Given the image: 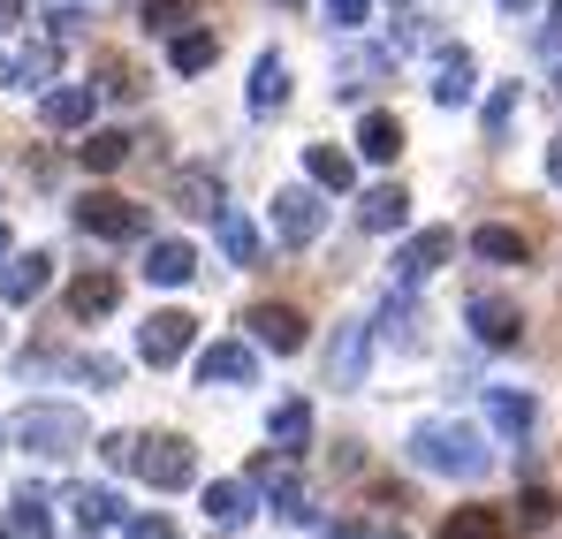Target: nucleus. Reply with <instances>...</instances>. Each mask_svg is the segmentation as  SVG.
<instances>
[{
    "label": "nucleus",
    "mask_w": 562,
    "mask_h": 539,
    "mask_svg": "<svg viewBox=\"0 0 562 539\" xmlns=\"http://www.w3.org/2000/svg\"><path fill=\"white\" fill-rule=\"evenodd\" d=\"M304 168H312L319 190H350V182H358V160H350L342 145H304Z\"/></svg>",
    "instance_id": "5701e85b"
},
{
    "label": "nucleus",
    "mask_w": 562,
    "mask_h": 539,
    "mask_svg": "<svg viewBox=\"0 0 562 539\" xmlns=\"http://www.w3.org/2000/svg\"><path fill=\"white\" fill-rule=\"evenodd\" d=\"M441 539H509V517L502 509H457L441 525Z\"/></svg>",
    "instance_id": "7c9ffc66"
},
{
    "label": "nucleus",
    "mask_w": 562,
    "mask_h": 539,
    "mask_svg": "<svg viewBox=\"0 0 562 539\" xmlns=\"http://www.w3.org/2000/svg\"><path fill=\"white\" fill-rule=\"evenodd\" d=\"M244 327H251L259 350H296V343H304V312H296V304H251Z\"/></svg>",
    "instance_id": "f8f14e48"
},
{
    "label": "nucleus",
    "mask_w": 562,
    "mask_h": 539,
    "mask_svg": "<svg viewBox=\"0 0 562 539\" xmlns=\"http://www.w3.org/2000/svg\"><path fill=\"white\" fill-rule=\"evenodd\" d=\"M122 539H176V525H168V517H137Z\"/></svg>",
    "instance_id": "49530a36"
},
{
    "label": "nucleus",
    "mask_w": 562,
    "mask_h": 539,
    "mask_svg": "<svg viewBox=\"0 0 562 539\" xmlns=\"http://www.w3.org/2000/svg\"><path fill=\"white\" fill-rule=\"evenodd\" d=\"M69 364H77L92 388H114V380H122V358H69Z\"/></svg>",
    "instance_id": "a19ab883"
},
{
    "label": "nucleus",
    "mask_w": 562,
    "mask_h": 539,
    "mask_svg": "<svg viewBox=\"0 0 562 539\" xmlns=\"http://www.w3.org/2000/svg\"><path fill=\"white\" fill-rule=\"evenodd\" d=\"M509 525H517V532H548V525H555V494H548V486H525Z\"/></svg>",
    "instance_id": "f704fd0d"
},
{
    "label": "nucleus",
    "mask_w": 562,
    "mask_h": 539,
    "mask_svg": "<svg viewBox=\"0 0 562 539\" xmlns=\"http://www.w3.org/2000/svg\"><path fill=\"white\" fill-rule=\"evenodd\" d=\"M99 99H137V69L130 61H99Z\"/></svg>",
    "instance_id": "4c0bfd02"
},
{
    "label": "nucleus",
    "mask_w": 562,
    "mask_h": 539,
    "mask_svg": "<svg viewBox=\"0 0 562 539\" xmlns=\"http://www.w3.org/2000/svg\"><path fill=\"white\" fill-rule=\"evenodd\" d=\"M114 304H122V273L92 267V273H77V281H69V312H77V319H106Z\"/></svg>",
    "instance_id": "2eb2a0df"
},
{
    "label": "nucleus",
    "mask_w": 562,
    "mask_h": 539,
    "mask_svg": "<svg viewBox=\"0 0 562 539\" xmlns=\"http://www.w3.org/2000/svg\"><path fill=\"white\" fill-rule=\"evenodd\" d=\"M380 77H387V54H380V46H342V54H335V91H342V99L373 91Z\"/></svg>",
    "instance_id": "dca6fc26"
},
{
    "label": "nucleus",
    "mask_w": 562,
    "mask_h": 539,
    "mask_svg": "<svg viewBox=\"0 0 562 539\" xmlns=\"http://www.w3.org/2000/svg\"><path fill=\"white\" fill-rule=\"evenodd\" d=\"M183 23H198V0H145V31H160V38H176Z\"/></svg>",
    "instance_id": "c9c22d12"
},
{
    "label": "nucleus",
    "mask_w": 562,
    "mask_h": 539,
    "mask_svg": "<svg viewBox=\"0 0 562 539\" xmlns=\"http://www.w3.org/2000/svg\"><path fill=\"white\" fill-rule=\"evenodd\" d=\"M38 114H46V130H85V122H92V91H85V85H61V91H46V99H38Z\"/></svg>",
    "instance_id": "4be33fe9"
},
{
    "label": "nucleus",
    "mask_w": 562,
    "mask_h": 539,
    "mask_svg": "<svg viewBox=\"0 0 562 539\" xmlns=\"http://www.w3.org/2000/svg\"><path fill=\"white\" fill-rule=\"evenodd\" d=\"M464 319H471V335H479L486 350H517V343H525V312H517L509 296H471Z\"/></svg>",
    "instance_id": "6e6552de"
},
{
    "label": "nucleus",
    "mask_w": 562,
    "mask_h": 539,
    "mask_svg": "<svg viewBox=\"0 0 562 539\" xmlns=\"http://www.w3.org/2000/svg\"><path fill=\"white\" fill-rule=\"evenodd\" d=\"M190 350H198V319L190 312H153L137 327V358L145 364H183Z\"/></svg>",
    "instance_id": "423d86ee"
},
{
    "label": "nucleus",
    "mask_w": 562,
    "mask_h": 539,
    "mask_svg": "<svg viewBox=\"0 0 562 539\" xmlns=\"http://www.w3.org/2000/svg\"><path fill=\"white\" fill-rule=\"evenodd\" d=\"M411 463H418V471H434V479H486V471H494V449H486L471 426H449V418H434V426H418V441H411Z\"/></svg>",
    "instance_id": "f257e3e1"
},
{
    "label": "nucleus",
    "mask_w": 562,
    "mask_h": 539,
    "mask_svg": "<svg viewBox=\"0 0 562 539\" xmlns=\"http://www.w3.org/2000/svg\"><path fill=\"white\" fill-rule=\"evenodd\" d=\"M190 273H198V251H190V244H153V251H145V281H153V289H183Z\"/></svg>",
    "instance_id": "aec40b11"
},
{
    "label": "nucleus",
    "mask_w": 562,
    "mask_h": 539,
    "mask_svg": "<svg viewBox=\"0 0 562 539\" xmlns=\"http://www.w3.org/2000/svg\"><path fill=\"white\" fill-rule=\"evenodd\" d=\"M358 153H366V160H395V153H403V122H395V114H366Z\"/></svg>",
    "instance_id": "2f4dec72"
},
{
    "label": "nucleus",
    "mask_w": 562,
    "mask_h": 539,
    "mask_svg": "<svg viewBox=\"0 0 562 539\" xmlns=\"http://www.w3.org/2000/svg\"><path fill=\"white\" fill-rule=\"evenodd\" d=\"M548 182H562V137H548Z\"/></svg>",
    "instance_id": "de8ad7c7"
},
{
    "label": "nucleus",
    "mask_w": 562,
    "mask_h": 539,
    "mask_svg": "<svg viewBox=\"0 0 562 539\" xmlns=\"http://www.w3.org/2000/svg\"><path fill=\"white\" fill-rule=\"evenodd\" d=\"M130 449H137V434H106V441H99V456H106L114 471H130Z\"/></svg>",
    "instance_id": "c03bdc74"
},
{
    "label": "nucleus",
    "mask_w": 562,
    "mask_h": 539,
    "mask_svg": "<svg viewBox=\"0 0 562 539\" xmlns=\"http://www.w3.org/2000/svg\"><path fill=\"white\" fill-rule=\"evenodd\" d=\"M251 494H274V517H289V525H319V509L304 502V479H296V449H267L251 456Z\"/></svg>",
    "instance_id": "20e7f679"
},
{
    "label": "nucleus",
    "mask_w": 562,
    "mask_h": 539,
    "mask_svg": "<svg viewBox=\"0 0 562 539\" xmlns=\"http://www.w3.org/2000/svg\"><path fill=\"white\" fill-rule=\"evenodd\" d=\"M319 221H327V205H319L312 190H281L274 198V236L289 244V251H304V244L319 236Z\"/></svg>",
    "instance_id": "9b49d317"
},
{
    "label": "nucleus",
    "mask_w": 562,
    "mask_h": 539,
    "mask_svg": "<svg viewBox=\"0 0 562 539\" xmlns=\"http://www.w3.org/2000/svg\"><path fill=\"white\" fill-rule=\"evenodd\" d=\"M502 8H525V0H502Z\"/></svg>",
    "instance_id": "603ef678"
},
{
    "label": "nucleus",
    "mask_w": 562,
    "mask_h": 539,
    "mask_svg": "<svg viewBox=\"0 0 562 539\" xmlns=\"http://www.w3.org/2000/svg\"><path fill=\"white\" fill-rule=\"evenodd\" d=\"M267 426H274V449H296V456H304V441H312V411H304L296 395H289V403H274V418H267Z\"/></svg>",
    "instance_id": "473e14b6"
},
{
    "label": "nucleus",
    "mask_w": 562,
    "mask_h": 539,
    "mask_svg": "<svg viewBox=\"0 0 562 539\" xmlns=\"http://www.w3.org/2000/svg\"><path fill=\"white\" fill-rule=\"evenodd\" d=\"M366 358H373V319H350V327H335V343H327V388H366Z\"/></svg>",
    "instance_id": "0eeeda50"
},
{
    "label": "nucleus",
    "mask_w": 562,
    "mask_h": 539,
    "mask_svg": "<svg viewBox=\"0 0 562 539\" xmlns=\"http://www.w3.org/2000/svg\"><path fill=\"white\" fill-rule=\"evenodd\" d=\"M213 54H221V38H213V31H176V38H168V61H176V77H198V69H213Z\"/></svg>",
    "instance_id": "bb28decb"
},
{
    "label": "nucleus",
    "mask_w": 562,
    "mask_h": 539,
    "mask_svg": "<svg viewBox=\"0 0 562 539\" xmlns=\"http://www.w3.org/2000/svg\"><path fill=\"white\" fill-rule=\"evenodd\" d=\"M532 418H540V403H532L525 388H486V426H494V434L525 441V434H532Z\"/></svg>",
    "instance_id": "4468645a"
},
{
    "label": "nucleus",
    "mask_w": 562,
    "mask_h": 539,
    "mask_svg": "<svg viewBox=\"0 0 562 539\" xmlns=\"http://www.w3.org/2000/svg\"><path fill=\"white\" fill-rule=\"evenodd\" d=\"M46 281H54V259L46 251H23V259H8V273H0V296L8 304H31V296H46Z\"/></svg>",
    "instance_id": "f3484780"
},
{
    "label": "nucleus",
    "mask_w": 562,
    "mask_h": 539,
    "mask_svg": "<svg viewBox=\"0 0 562 539\" xmlns=\"http://www.w3.org/2000/svg\"><path fill=\"white\" fill-rule=\"evenodd\" d=\"M77 160H85L92 176H114V168L130 160V137H122V130H99V137H85V153H77Z\"/></svg>",
    "instance_id": "72a5a7b5"
},
{
    "label": "nucleus",
    "mask_w": 562,
    "mask_h": 539,
    "mask_svg": "<svg viewBox=\"0 0 562 539\" xmlns=\"http://www.w3.org/2000/svg\"><path fill=\"white\" fill-rule=\"evenodd\" d=\"M327 539H403L395 525H366V517H350V525H335Z\"/></svg>",
    "instance_id": "79ce46f5"
},
{
    "label": "nucleus",
    "mask_w": 562,
    "mask_h": 539,
    "mask_svg": "<svg viewBox=\"0 0 562 539\" xmlns=\"http://www.w3.org/2000/svg\"><path fill=\"white\" fill-rule=\"evenodd\" d=\"M85 23H92L85 8H54V15H46V38H54V46H69V38H85Z\"/></svg>",
    "instance_id": "ea45409f"
},
{
    "label": "nucleus",
    "mask_w": 562,
    "mask_h": 539,
    "mask_svg": "<svg viewBox=\"0 0 562 539\" xmlns=\"http://www.w3.org/2000/svg\"><path fill=\"white\" fill-rule=\"evenodd\" d=\"M130 471H137L145 486H160V494H183L190 479H198V449H190L183 434H137Z\"/></svg>",
    "instance_id": "7ed1b4c3"
},
{
    "label": "nucleus",
    "mask_w": 562,
    "mask_h": 539,
    "mask_svg": "<svg viewBox=\"0 0 562 539\" xmlns=\"http://www.w3.org/2000/svg\"><path fill=\"white\" fill-rule=\"evenodd\" d=\"M61 77V46L46 38V46H23V54H8L0 61V85L8 91H38V85H54Z\"/></svg>",
    "instance_id": "ddd939ff"
},
{
    "label": "nucleus",
    "mask_w": 562,
    "mask_h": 539,
    "mask_svg": "<svg viewBox=\"0 0 562 539\" xmlns=\"http://www.w3.org/2000/svg\"><path fill=\"white\" fill-rule=\"evenodd\" d=\"M380 327H387L395 343H418V312H411V289H395V296H387V312H380Z\"/></svg>",
    "instance_id": "e433bc0d"
},
{
    "label": "nucleus",
    "mask_w": 562,
    "mask_h": 539,
    "mask_svg": "<svg viewBox=\"0 0 562 539\" xmlns=\"http://www.w3.org/2000/svg\"><path fill=\"white\" fill-rule=\"evenodd\" d=\"M532 46H540V54H562V0H555V8H548V23L532 31Z\"/></svg>",
    "instance_id": "37998d69"
},
{
    "label": "nucleus",
    "mask_w": 562,
    "mask_h": 539,
    "mask_svg": "<svg viewBox=\"0 0 562 539\" xmlns=\"http://www.w3.org/2000/svg\"><path fill=\"white\" fill-rule=\"evenodd\" d=\"M15 15H23V8H15V0H0V38L15 31Z\"/></svg>",
    "instance_id": "09e8293b"
},
{
    "label": "nucleus",
    "mask_w": 562,
    "mask_h": 539,
    "mask_svg": "<svg viewBox=\"0 0 562 539\" xmlns=\"http://www.w3.org/2000/svg\"><path fill=\"white\" fill-rule=\"evenodd\" d=\"M15 441L31 456H77L85 441H92V426H85V411H69V403H31L15 426H8Z\"/></svg>",
    "instance_id": "f03ea898"
},
{
    "label": "nucleus",
    "mask_w": 562,
    "mask_h": 539,
    "mask_svg": "<svg viewBox=\"0 0 562 539\" xmlns=\"http://www.w3.org/2000/svg\"><path fill=\"white\" fill-rule=\"evenodd\" d=\"M471 85H479V69H471V54H441V69H434V99L441 106H464Z\"/></svg>",
    "instance_id": "cd10ccee"
},
{
    "label": "nucleus",
    "mask_w": 562,
    "mask_h": 539,
    "mask_svg": "<svg viewBox=\"0 0 562 539\" xmlns=\"http://www.w3.org/2000/svg\"><path fill=\"white\" fill-rule=\"evenodd\" d=\"M77 228L85 236H106V244H137L153 221H145V205H130L114 190H92V198H77Z\"/></svg>",
    "instance_id": "39448f33"
},
{
    "label": "nucleus",
    "mask_w": 562,
    "mask_h": 539,
    "mask_svg": "<svg viewBox=\"0 0 562 539\" xmlns=\"http://www.w3.org/2000/svg\"><path fill=\"white\" fill-rule=\"evenodd\" d=\"M281 8H296V0H281Z\"/></svg>",
    "instance_id": "864d4df0"
},
{
    "label": "nucleus",
    "mask_w": 562,
    "mask_h": 539,
    "mask_svg": "<svg viewBox=\"0 0 562 539\" xmlns=\"http://www.w3.org/2000/svg\"><path fill=\"white\" fill-rule=\"evenodd\" d=\"M555 99H562V69H555Z\"/></svg>",
    "instance_id": "3c124183"
},
{
    "label": "nucleus",
    "mask_w": 562,
    "mask_h": 539,
    "mask_svg": "<svg viewBox=\"0 0 562 539\" xmlns=\"http://www.w3.org/2000/svg\"><path fill=\"white\" fill-rule=\"evenodd\" d=\"M0 259H8V221H0Z\"/></svg>",
    "instance_id": "8fccbe9b"
},
{
    "label": "nucleus",
    "mask_w": 562,
    "mask_h": 539,
    "mask_svg": "<svg viewBox=\"0 0 562 539\" xmlns=\"http://www.w3.org/2000/svg\"><path fill=\"white\" fill-rule=\"evenodd\" d=\"M205 517L213 525H244L251 517V479H213L205 486Z\"/></svg>",
    "instance_id": "a878e982"
},
{
    "label": "nucleus",
    "mask_w": 562,
    "mask_h": 539,
    "mask_svg": "<svg viewBox=\"0 0 562 539\" xmlns=\"http://www.w3.org/2000/svg\"><path fill=\"white\" fill-rule=\"evenodd\" d=\"M281 106H289V61L259 54V69H251V114H281Z\"/></svg>",
    "instance_id": "412c9836"
},
{
    "label": "nucleus",
    "mask_w": 562,
    "mask_h": 539,
    "mask_svg": "<svg viewBox=\"0 0 562 539\" xmlns=\"http://www.w3.org/2000/svg\"><path fill=\"white\" fill-rule=\"evenodd\" d=\"M61 502H69V517H77V525H85V532H106V525H114V517H122V502H114V494H106V486H69V494H61Z\"/></svg>",
    "instance_id": "b1692460"
},
{
    "label": "nucleus",
    "mask_w": 562,
    "mask_h": 539,
    "mask_svg": "<svg viewBox=\"0 0 562 539\" xmlns=\"http://www.w3.org/2000/svg\"><path fill=\"white\" fill-rule=\"evenodd\" d=\"M403 221H411V198H403L395 182L366 190V205H358V228H366V236H387V228H403Z\"/></svg>",
    "instance_id": "6ab92c4d"
},
{
    "label": "nucleus",
    "mask_w": 562,
    "mask_h": 539,
    "mask_svg": "<svg viewBox=\"0 0 562 539\" xmlns=\"http://www.w3.org/2000/svg\"><path fill=\"white\" fill-rule=\"evenodd\" d=\"M176 198H183V213H198V221L221 213V182L205 176V168H183V176H176Z\"/></svg>",
    "instance_id": "c756f323"
},
{
    "label": "nucleus",
    "mask_w": 562,
    "mask_h": 539,
    "mask_svg": "<svg viewBox=\"0 0 562 539\" xmlns=\"http://www.w3.org/2000/svg\"><path fill=\"white\" fill-rule=\"evenodd\" d=\"M327 15H335V23H366V15H373V0H327Z\"/></svg>",
    "instance_id": "a18cd8bd"
},
{
    "label": "nucleus",
    "mask_w": 562,
    "mask_h": 539,
    "mask_svg": "<svg viewBox=\"0 0 562 539\" xmlns=\"http://www.w3.org/2000/svg\"><path fill=\"white\" fill-rule=\"evenodd\" d=\"M509 114H517V85H502L486 99V145H502V130H509Z\"/></svg>",
    "instance_id": "58836bf2"
},
{
    "label": "nucleus",
    "mask_w": 562,
    "mask_h": 539,
    "mask_svg": "<svg viewBox=\"0 0 562 539\" xmlns=\"http://www.w3.org/2000/svg\"><path fill=\"white\" fill-rule=\"evenodd\" d=\"M0 539H54V517H46V502H38L31 486L15 494V509H8V532H0Z\"/></svg>",
    "instance_id": "c85d7f7f"
},
{
    "label": "nucleus",
    "mask_w": 562,
    "mask_h": 539,
    "mask_svg": "<svg viewBox=\"0 0 562 539\" xmlns=\"http://www.w3.org/2000/svg\"><path fill=\"white\" fill-rule=\"evenodd\" d=\"M198 380H205V388H236V380L251 388V380H259V350H251L244 335H236V343H213V350H198Z\"/></svg>",
    "instance_id": "9d476101"
},
{
    "label": "nucleus",
    "mask_w": 562,
    "mask_h": 539,
    "mask_svg": "<svg viewBox=\"0 0 562 539\" xmlns=\"http://www.w3.org/2000/svg\"><path fill=\"white\" fill-rule=\"evenodd\" d=\"M449 251H457V236L449 228H426V236H411L403 251H395V289H418L426 273L449 267Z\"/></svg>",
    "instance_id": "1a4fd4ad"
},
{
    "label": "nucleus",
    "mask_w": 562,
    "mask_h": 539,
    "mask_svg": "<svg viewBox=\"0 0 562 539\" xmlns=\"http://www.w3.org/2000/svg\"><path fill=\"white\" fill-rule=\"evenodd\" d=\"M213 228H221V251H228L236 267H259V251H267V244H259V228H251L244 213H228V205H221V213H213Z\"/></svg>",
    "instance_id": "393cba45"
},
{
    "label": "nucleus",
    "mask_w": 562,
    "mask_h": 539,
    "mask_svg": "<svg viewBox=\"0 0 562 539\" xmlns=\"http://www.w3.org/2000/svg\"><path fill=\"white\" fill-rule=\"evenodd\" d=\"M471 251L494 259V267H525V259H532V244H525L509 221H479V228H471Z\"/></svg>",
    "instance_id": "a211bd4d"
}]
</instances>
